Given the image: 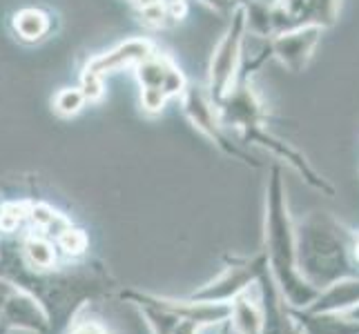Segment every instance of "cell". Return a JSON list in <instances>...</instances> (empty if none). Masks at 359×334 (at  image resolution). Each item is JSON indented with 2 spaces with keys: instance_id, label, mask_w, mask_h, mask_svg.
Wrapping results in <instances>:
<instances>
[{
  "instance_id": "cell-1",
  "label": "cell",
  "mask_w": 359,
  "mask_h": 334,
  "mask_svg": "<svg viewBox=\"0 0 359 334\" xmlns=\"http://www.w3.org/2000/svg\"><path fill=\"white\" fill-rule=\"evenodd\" d=\"M268 209H266V245L268 256L275 274L279 279V286L283 288V296L297 307H308L315 299L319 290L308 283L299 265H297V237L294 225L288 214L286 203V190H283L281 169H270L268 181Z\"/></svg>"
},
{
  "instance_id": "cell-23",
  "label": "cell",
  "mask_w": 359,
  "mask_h": 334,
  "mask_svg": "<svg viewBox=\"0 0 359 334\" xmlns=\"http://www.w3.org/2000/svg\"><path fill=\"white\" fill-rule=\"evenodd\" d=\"M150 3H154V0H134L136 7H143V5H150Z\"/></svg>"
},
{
  "instance_id": "cell-18",
  "label": "cell",
  "mask_w": 359,
  "mask_h": 334,
  "mask_svg": "<svg viewBox=\"0 0 359 334\" xmlns=\"http://www.w3.org/2000/svg\"><path fill=\"white\" fill-rule=\"evenodd\" d=\"M79 88H81V92H83L85 101H88V103H101L103 96H105V78L83 71L81 74V85H79Z\"/></svg>"
},
{
  "instance_id": "cell-11",
  "label": "cell",
  "mask_w": 359,
  "mask_h": 334,
  "mask_svg": "<svg viewBox=\"0 0 359 334\" xmlns=\"http://www.w3.org/2000/svg\"><path fill=\"white\" fill-rule=\"evenodd\" d=\"M311 305V312H332L346 314L359 305V279H337L317 294V299Z\"/></svg>"
},
{
  "instance_id": "cell-21",
  "label": "cell",
  "mask_w": 359,
  "mask_h": 334,
  "mask_svg": "<svg viewBox=\"0 0 359 334\" xmlns=\"http://www.w3.org/2000/svg\"><path fill=\"white\" fill-rule=\"evenodd\" d=\"M346 316H348V319H353V321H359V305H355L353 310H348V312H346Z\"/></svg>"
},
{
  "instance_id": "cell-5",
  "label": "cell",
  "mask_w": 359,
  "mask_h": 334,
  "mask_svg": "<svg viewBox=\"0 0 359 334\" xmlns=\"http://www.w3.org/2000/svg\"><path fill=\"white\" fill-rule=\"evenodd\" d=\"M341 0H270L272 34L290 32L306 25L328 29L337 22Z\"/></svg>"
},
{
  "instance_id": "cell-2",
  "label": "cell",
  "mask_w": 359,
  "mask_h": 334,
  "mask_svg": "<svg viewBox=\"0 0 359 334\" xmlns=\"http://www.w3.org/2000/svg\"><path fill=\"white\" fill-rule=\"evenodd\" d=\"M297 237V265L313 288H326L348 274V245L341 230L324 216L308 218Z\"/></svg>"
},
{
  "instance_id": "cell-6",
  "label": "cell",
  "mask_w": 359,
  "mask_h": 334,
  "mask_svg": "<svg viewBox=\"0 0 359 334\" xmlns=\"http://www.w3.org/2000/svg\"><path fill=\"white\" fill-rule=\"evenodd\" d=\"M217 111L224 127H232L239 136L257 125H264L266 120L264 103L248 76H239L237 85L217 103Z\"/></svg>"
},
{
  "instance_id": "cell-16",
  "label": "cell",
  "mask_w": 359,
  "mask_h": 334,
  "mask_svg": "<svg viewBox=\"0 0 359 334\" xmlns=\"http://www.w3.org/2000/svg\"><path fill=\"white\" fill-rule=\"evenodd\" d=\"M29 203H5L0 207V232H16L25 218H29Z\"/></svg>"
},
{
  "instance_id": "cell-14",
  "label": "cell",
  "mask_w": 359,
  "mask_h": 334,
  "mask_svg": "<svg viewBox=\"0 0 359 334\" xmlns=\"http://www.w3.org/2000/svg\"><path fill=\"white\" fill-rule=\"evenodd\" d=\"M85 105H88V101H85L81 88H63L52 98V109L60 118H72V116L81 114Z\"/></svg>"
},
{
  "instance_id": "cell-19",
  "label": "cell",
  "mask_w": 359,
  "mask_h": 334,
  "mask_svg": "<svg viewBox=\"0 0 359 334\" xmlns=\"http://www.w3.org/2000/svg\"><path fill=\"white\" fill-rule=\"evenodd\" d=\"M168 101H170V98L165 94L156 92V90H141V109L145 111L147 116L163 114Z\"/></svg>"
},
{
  "instance_id": "cell-13",
  "label": "cell",
  "mask_w": 359,
  "mask_h": 334,
  "mask_svg": "<svg viewBox=\"0 0 359 334\" xmlns=\"http://www.w3.org/2000/svg\"><path fill=\"white\" fill-rule=\"evenodd\" d=\"M304 334H359V321L346 314L311 312L304 319Z\"/></svg>"
},
{
  "instance_id": "cell-7",
  "label": "cell",
  "mask_w": 359,
  "mask_h": 334,
  "mask_svg": "<svg viewBox=\"0 0 359 334\" xmlns=\"http://www.w3.org/2000/svg\"><path fill=\"white\" fill-rule=\"evenodd\" d=\"M321 32L324 29L317 27V25H306V27L272 36L268 43L270 56H275L286 69L299 74L311 65L313 54L321 41Z\"/></svg>"
},
{
  "instance_id": "cell-26",
  "label": "cell",
  "mask_w": 359,
  "mask_h": 334,
  "mask_svg": "<svg viewBox=\"0 0 359 334\" xmlns=\"http://www.w3.org/2000/svg\"><path fill=\"white\" fill-rule=\"evenodd\" d=\"M234 3H239V0H234Z\"/></svg>"
},
{
  "instance_id": "cell-4",
  "label": "cell",
  "mask_w": 359,
  "mask_h": 334,
  "mask_svg": "<svg viewBox=\"0 0 359 334\" xmlns=\"http://www.w3.org/2000/svg\"><path fill=\"white\" fill-rule=\"evenodd\" d=\"M179 103H181V111L185 114V118H188L192 125L205 136V139L212 141L221 152L232 156V158H237V160H243V163L252 165V167H259L257 158L248 154L241 145L232 143V139L226 134L224 123H221V118H219L217 105L212 103L208 90L199 88V85L188 83L185 92L179 96Z\"/></svg>"
},
{
  "instance_id": "cell-15",
  "label": "cell",
  "mask_w": 359,
  "mask_h": 334,
  "mask_svg": "<svg viewBox=\"0 0 359 334\" xmlns=\"http://www.w3.org/2000/svg\"><path fill=\"white\" fill-rule=\"evenodd\" d=\"M25 250H27V256L32 258L34 265L39 267H52L54 263V245L49 243L45 237H41V234H34V237L27 239V243H25Z\"/></svg>"
},
{
  "instance_id": "cell-17",
  "label": "cell",
  "mask_w": 359,
  "mask_h": 334,
  "mask_svg": "<svg viewBox=\"0 0 359 334\" xmlns=\"http://www.w3.org/2000/svg\"><path fill=\"white\" fill-rule=\"evenodd\" d=\"M56 239H58V247L65 250L67 254H83L85 247H88V237H85V232L72 228V225L60 232Z\"/></svg>"
},
{
  "instance_id": "cell-25",
  "label": "cell",
  "mask_w": 359,
  "mask_h": 334,
  "mask_svg": "<svg viewBox=\"0 0 359 334\" xmlns=\"http://www.w3.org/2000/svg\"><path fill=\"white\" fill-rule=\"evenodd\" d=\"M163 3H181V0H163Z\"/></svg>"
},
{
  "instance_id": "cell-9",
  "label": "cell",
  "mask_w": 359,
  "mask_h": 334,
  "mask_svg": "<svg viewBox=\"0 0 359 334\" xmlns=\"http://www.w3.org/2000/svg\"><path fill=\"white\" fill-rule=\"evenodd\" d=\"M156 49V45L150 39H143V36H134L112 49H107L103 54H96L94 58L88 60V65L83 67V71L94 74V76L107 78L112 74H118L123 69H134L139 63L150 56Z\"/></svg>"
},
{
  "instance_id": "cell-22",
  "label": "cell",
  "mask_w": 359,
  "mask_h": 334,
  "mask_svg": "<svg viewBox=\"0 0 359 334\" xmlns=\"http://www.w3.org/2000/svg\"><path fill=\"white\" fill-rule=\"evenodd\" d=\"M283 334H304V332H302V330H297L294 326H290V323H288V328L283 330Z\"/></svg>"
},
{
  "instance_id": "cell-3",
  "label": "cell",
  "mask_w": 359,
  "mask_h": 334,
  "mask_svg": "<svg viewBox=\"0 0 359 334\" xmlns=\"http://www.w3.org/2000/svg\"><path fill=\"white\" fill-rule=\"evenodd\" d=\"M228 18H230L228 29L217 43L208 67V94L215 105L237 85L243 65V43L248 34L243 5L239 3L234 7V11Z\"/></svg>"
},
{
  "instance_id": "cell-8",
  "label": "cell",
  "mask_w": 359,
  "mask_h": 334,
  "mask_svg": "<svg viewBox=\"0 0 359 334\" xmlns=\"http://www.w3.org/2000/svg\"><path fill=\"white\" fill-rule=\"evenodd\" d=\"M134 76L141 90H156L168 98H179L188 88V78L175 63V58L158 49L134 67Z\"/></svg>"
},
{
  "instance_id": "cell-12",
  "label": "cell",
  "mask_w": 359,
  "mask_h": 334,
  "mask_svg": "<svg viewBox=\"0 0 359 334\" xmlns=\"http://www.w3.org/2000/svg\"><path fill=\"white\" fill-rule=\"evenodd\" d=\"M11 29L22 43H41L52 32V16L41 7H22L11 18Z\"/></svg>"
},
{
  "instance_id": "cell-20",
  "label": "cell",
  "mask_w": 359,
  "mask_h": 334,
  "mask_svg": "<svg viewBox=\"0 0 359 334\" xmlns=\"http://www.w3.org/2000/svg\"><path fill=\"white\" fill-rule=\"evenodd\" d=\"M201 3L208 5L210 9H215L221 16H230L234 11V7L239 5V3H234V0H201Z\"/></svg>"
},
{
  "instance_id": "cell-24",
  "label": "cell",
  "mask_w": 359,
  "mask_h": 334,
  "mask_svg": "<svg viewBox=\"0 0 359 334\" xmlns=\"http://www.w3.org/2000/svg\"><path fill=\"white\" fill-rule=\"evenodd\" d=\"M353 250H355V258H357V261H359V241L355 243V247H353Z\"/></svg>"
},
{
  "instance_id": "cell-10",
  "label": "cell",
  "mask_w": 359,
  "mask_h": 334,
  "mask_svg": "<svg viewBox=\"0 0 359 334\" xmlns=\"http://www.w3.org/2000/svg\"><path fill=\"white\" fill-rule=\"evenodd\" d=\"M241 141H243V143H257V145L266 147V150L272 152L277 158L286 160V163H288L294 172H299V174L308 181V185H311V188H315V190H319V192H324V194H328V196L335 194V188H332L330 183H326L324 179H321V176L317 174V172L311 167V163H308L306 156H304L302 152H297L294 147H290L286 141H281V139H277L275 134H270L264 125H257V127H252V130H248L245 134H241Z\"/></svg>"
}]
</instances>
